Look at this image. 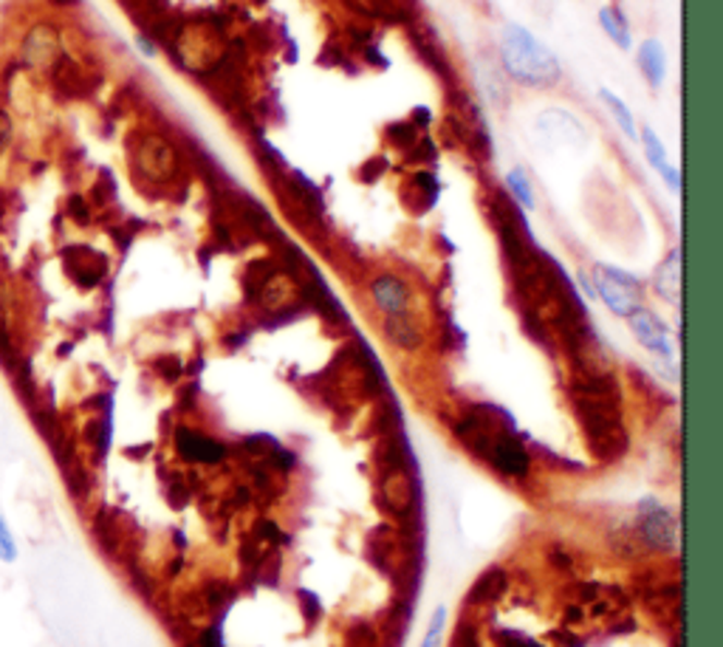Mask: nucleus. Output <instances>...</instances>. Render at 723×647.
I'll return each mask as SVG.
<instances>
[{
  "label": "nucleus",
  "mask_w": 723,
  "mask_h": 647,
  "mask_svg": "<svg viewBox=\"0 0 723 647\" xmlns=\"http://www.w3.org/2000/svg\"><path fill=\"white\" fill-rule=\"evenodd\" d=\"M501 63L512 80L529 88H546L560 80V63L529 28L506 26L501 37Z\"/></svg>",
  "instance_id": "obj_1"
},
{
  "label": "nucleus",
  "mask_w": 723,
  "mask_h": 647,
  "mask_svg": "<svg viewBox=\"0 0 723 647\" xmlns=\"http://www.w3.org/2000/svg\"><path fill=\"white\" fill-rule=\"evenodd\" d=\"M593 292L605 300V306L620 317H630L633 312L641 308V292L639 283L633 278H627L620 269H608V266H597L593 272Z\"/></svg>",
  "instance_id": "obj_2"
},
{
  "label": "nucleus",
  "mask_w": 723,
  "mask_h": 647,
  "mask_svg": "<svg viewBox=\"0 0 723 647\" xmlns=\"http://www.w3.org/2000/svg\"><path fill=\"white\" fill-rule=\"evenodd\" d=\"M639 537L653 549H673L678 537L675 517L655 501L639 503Z\"/></svg>",
  "instance_id": "obj_3"
},
{
  "label": "nucleus",
  "mask_w": 723,
  "mask_h": 647,
  "mask_svg": "<svg viewBox=\"0 0 723 647\" xmlns=\"http://www.w3.org/2000/svg\"><path fill=\"white\" fill-rule=\"evenodd\" d=\"M487 461L498 469V473L506 475V478H526L531 469V459L529 453H526V447H523L508 430L501 432V436L492 441Z\"/></svg>",
  "instance_id": "obj_4"
},
{
  "label": "nucleus",
  "mask_w": 723,
  "mask_h": 647,
  "mask_svg": "<svg viewBox=\"0 0 723 647\" xmlns=\"http://www.w3.org/2000/svg\"><path fill=\"white\" fill-rule=\"evenodd\" d=\"M175 450L184 461H195V464H221L226 459V447L221 441L201 436V432L189 430V427H179L175 430Z\"/></svg>",
  "instance_id": "obj_5"
},
{
  "label": "nucleus",
  "mask_w": 723,
  "mask_h": 647,
  "mask_svg": "<svg viewBox=\"0 0 723 647\" xmlns=\"http://www.w3.org/2000/svg\"><path fill=\"white\" fill-rule=\"evenodd\" d=\"M627 320H630V328H633V334H636V340H639L647 351H653V354L664 356V359L673 356V345H670L667 328H664V322L661 320H655V314H650L647 308H639V312H633Z\"/></svg>",
  "instance_id": "obj_6"
},
{
  "label": "nucleus",
  "mask_w": 723,
  "mask_h": 647,
  "mask_svg": "<svg viewBox=\"0 0 723 647\" xmlns=\"http://www.w3.org/2000/svg\"><path fill=\"white\" fill-rule=\"evenodd\" d=\"M60 54V37L51 26H35L23 42V60L35 69H46Z\"/></svg>",
  "instance_id": "obj_7"
},
{
  "label": "nucleus",
  "mask_w": 723,
  "mask_h": 647,
  "mask_svg": "<svg viewBox=\"0 0 723 647\" xmlns=\"http://www.w3.org/2000/svg\"><path fill=\"white\" fill-rule=\"evenodd\" d=\"M370 294H373V303L382 308L384 314H404L407 312V303H410V292L407 285L402 283L393 274H382L370 283Z\"/></svg>",
  "instance_id": "obj_8"
},
{
  "label": "nucleus",
  "mask_w": 723,
  "mask_h": 647,
  "mask_svg": "<svg viewBox=\"0 0 723 647\" xmlns=\"http://www.w3.org/2000/svg\"><path fill=\"white\" fill-rule=\"evenodd\" d=\"M384 331H388L390 342H393V345H399V349H404V351H413V349H418V345H421V331H418L416 322L407 317V312H404V314H388Z\"/></svg>",
  "instance_id": "obj_9"
},
{
  "label": "nucleus",
  "mask_w": 723,
  "mask_h": 647,
  "mask_svg": "<svg viewBox=\"0 0 723 647\" xmlns=\"http://www.w3.org/2000/svg\"><path fill=\"white\" fill-rule=\"evenodd\" d=\"M645 150H647V159H650V164H653L655 170L661 173V179L670 184V190H682V179H678V170L670 164L667 159V150H664V145L659 142V136H655L653 131H645Z\"/></svg>",
  "instance_id": "obj_10"
},
{
  "label": "nucleus",
  "mask_w": 723,
  "mask_h": 647,
  "mask_svg": "<svg viewBox=\"0 0 723 647\" xmlns=\"http://www.w3.org/2000/svg\"><path fill=\"white\" fill-rule=\"evenodd\" d=\"M639 65H641V71H645V77L650 80V85L664 83V74H667V57H664L661 42H655V40L641 42Z\"/></svg>",
  "instance_id": "obj_11"
},
{
  "label": "nucleus",
  "mask_w": 723,
  "mask_h": 647,
  "mask_svg": "<svg viewBox=\"0 0 723 647\" xmlns=\"http://www.w3.org/2000/svg\"><path fill=\"white\" fill-rule=\"evenodd\" d=\"M678 260H682V255L673 252V255L661 264L659 272H655V289H659V294L667 300V303H678Z\"/></svg>",
  "instance_id": "obj_12"
},
{
  "label": "nucleus",
  "mask_w": 723,
  "mask_h": 647,
  "mask_svg": "<svg viewBox=\"0 0 723 647\" xmlns=\"http://www.w3.org/2000/svg\"><path fill=\"white\" fill-rule=\"evenodd\" d=\"M410 484H407V475H390L384 480V503H388L390 512H399L404 515L410 509Z\"/></svg>",
  "instance_id": "obj_13"
},
{
  "label": "nucleus",
  "mask_w": 723,
  "mask_h": 647,
  "mask_svg": "<svg viewBox=\"0 0 723 647\" xmlns=\"http://www.w3.org/2000/svg\"><path fill=\"white\" fill-rule=\"evenodd\" d=\"M599 23L605 28V35H611V40L620 46V49H627L630 46V37H627V23L616 9H602L599 12Z\"/></svg>",
  "instance_id": "obj_14"
},
{
  "label": "nucleus",
  "mask_w": 723,
  "mask_h": 647,
  "mask_svg": "<svg viewBox=\"0 0 723 647\" xmlns=\"http://www.w3.org/2000/svg\"><path fill=\"white\" fill-rule=\"evenodd\" d=\"M501 588H503V571L492 569L487 571V574L480 577V583L473 588V599L475 602H489V599H494L501 594Z\"/></svg>",
  "instance_id": "obj_15"
},
{
  "label": "nucleus",
  "mask_w": 723,
  "mask_h": 647,
  "mask_svg": "<svg viewBox=\"0 0 723 647\" xmlns=\"http://www.w3.org/2000/svg\"><path fill=\"white\" fill-rule=\"evenodd\" d=\"M602 99H605L608 111H611L613 117H616V122H620V125H622V131H625V136H630V139H636V125H633V117H630V113H627L625 102H622L620 97H613L611 91H602Z\"/></svg>",
  "instance_id": "obj_16"
},
{
  "label": "nucleus",
  "mask_w": 723,
  "mask_h": 647,
  "mask_svg": "<svg viewBox=\"0 0 723 647\" xmlns=\"http://www.w3.org/2000/svg\"><path fill=\"white\" fill-rule=\"evenodd\" d=\"M508 190L515 193V198L523 204V207H535L531 184H529V179H526V173H523V170H512V173H508Z\"/></svg>",
  "instance_id": "obj_17"
},
{
  "label": "nucleus",
  "mask_w": 723,
  "mask_h": 647,
  "mask_svg": "<svg viewBox=\"0 0 723 647\" xmlns=\"http://www.w3.org/2000/svg\"><path fill=\"white\" fill-rule=\"evenodd\" d=\"M444 622H446V608H439L436 617H432L430 627H427L425 639H421V647H441V639H444Z\"/></svg>",
  "instance_id": "obj_18"
},
{
  "label": "nucleus",
  "mask_w": 723,
  "mask_h": 647,
  "mask_svg": "<svg viewBox=\"0 0 723 647\" xmlns=\"http://www.w3.org/2000/svg\"><path fill=\"white\" fill-rule=\"evenodd\" d=\"M0 560H3V563H12V560H17V549H14L12 532L7 529V521H3V517H0Z\"/></svg>",
  "instance_id": "obj_19"
},
{
  "label": "nucleus",
  "mask_w": 723,
  "mask_h": 647,
  "mask_svg": "<svg viewBox=\"0 0 723 647\" xmlns=\"http://www.w3.org/2000/svg\"><path fill=\"white\" fill-rule=\"evenodd\" d=\"M501 645L503 647H542L540 642L529 639V636H520V634H503Z\"/></svg>",
  "instance_id": "obj_20"
},
{
  "label": "nucleus",
  "mask_w": 723,
  "mask_h": 647,
  "mask_svg": "<svg viewBox=\"0 0 723 647\" xmlns=\"http://www.w3.org/2000/svg\"><path fill=\"white\" fill-rule=\"evenodd\" d=\"M297 597L306 602V617L308 620H317L320 617V599L314 597L311 591H297Z\"/></svg>",
  "instance_id": "obj_21"
},
{
  "label": "nucleus",
  "mask_w": 723,
  "mask_h": 647,
  "mask_svg": "<svg viewBox=\"0 0 723 647\" xmlns=\"http://www.w3.org/2000/svg\"><path fill=\"white\" fill-rule=\"evenodd\" d=\"M9 136H12V119L0 111V154H3V147L9 145Z\"/></svg>",
  "instance_id": "obj_22"
}]
</instances>
